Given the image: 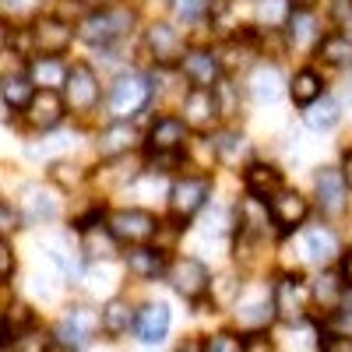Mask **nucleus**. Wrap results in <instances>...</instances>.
Here are the masks:
<instances>
[{
	"mask_svg": "<svg viewBox=\"0 0 352 352\" xmlns=\"http://www.w3.org/2000/svg\"><path fill=\"white\" fill-rule=\"evenodd\" d=\"M134 21H138L134 8H124V4L96 8L92 14L81 18L78 36H81L88 46H109V43H116V39H124L131 28H134Z\"/></svg>",
	"mask_w": 352,
	"mask_h": 352,
	"instance_id": "f257e3e1",
	"label": "nucleus"
},
{
	"mask_svg": "<svg viewBox=\"0 0 352 352\" xmlns=\"http://www.w3.org/2000/svg\"><path fill=\"white\" fill-rule=\"evenodd\" d=\"M152 92H155V85H148L144 74H134V71L120 74L109 88V116L113 120H131V116H138L148 106Z\"/></svg>",
	"mask_w": 352,
	"mask_h": 352,
	"instance_id": "f03ea898",
	"label": "nucleus"
},
{
	"mask_svg": "<svg viewBox=\"0 0 352 352\" xmlns=\"http://www.w3.org/2000/svg\"><path fill=\"white\" fill-rule=\"evenodd\" d=\"M212 194V180L208 176H184V180H176L169 187V212L173 219H190L194 212L204 208V201Z\"/></svg>",
	"mask_w": 352,
	"mask_h": 352,
	"instance_id": "7ed1b4c3",
	"label": "nucleus"
},
{
	"mask_svg": "<svg viewBox=\"0 0 352 352\" xmlns=\"http://www.w3.org/2000/svg\"><path fill=\"white\" fill-rule=\"evenodd\" d=\"M64 99L71 106V113L85 116L99 106V78L88 64H71V74H67V85H64Z\"/></svg>",
	"mask_w": 352,
	"mask_h": 352,
	"instance_id": "20e7f679",
	"label": "nucleus"
},
{
	"mask_svg": "<svg viewBox=\"0 0 352 352\" xmlns=\"http://www.w3.org/2000/svg\"><path fill=\"white\" fill-rule=\"evenodd\" d=\"M144 46H148L152 60H155L159 67L184 64V56H187V50H184V36L176 32L169 21H152V25H148V32H144Z\"/></svg>",
	"mask_w": 352,
	"mask_h": 352,
	"instance_id": "39448f33",
	"label": "nucleus"
},
{
	"mask_svg": "<svg viewBox=\"0 0 352 352\" xmlns=\"http://www.w3.org/2000/svg\"><path fill=\"white\" fill-rule=\"evenodd\" d=\"M106 222H109V229L116 232L120 243H148L159 232V219L152 212H141V208H120V212H113Z\"/></svg>",
	"mask_w": 352,
	"mask_h": 352,
	"instance_id": "423d86ee",
	"label": "nucleus"
},
{
	"mask_svg": "<svg viewBox=\"0 0 352 352\" xmlns=\"http://www.w3.org/2000/svg\"><path fill=\"white\" fill-rule=\"evenodd\" d=\"M169 285L180 292L184 300H201L212 289V275L197 257H180L169 264Z\"/></svg>",
	"mask_w": 352,
	"mask_h": 352,
	"instance_id": "0eeeda50",
	"label": "nucleus"
},
{
	"mask_svg": "<svg viewBox=\"0 0 352 352\" xmlns=\"http://www.w3.org/2000/svg\"><path fill=\"white\" fill-rule=\"evenodd\" d=\"M102 328V317L96 310H88V307H71L64 317H60V324H56V342L60 345H71V349H81L92 342V335Z\"/></svg>",
	"mask_w": 352,
	"mask_h": 352,
	"instance_id": "6e6552de",
	"label": "nucleus"
},
{
	"mask_svg": "<svg viewBox=\"0 0 352 352\" xmlns=\"http://www.w3.org/2000/svg\"><path fill=\"white\" fill-rule=\"evenodd\" d=\"M74 43V28L60 18H39L32 25V46L43 56H64Z\"/></svg>",
	"mask_w": 352,
	"mask_h": 352,
	"instance_id": "1a4fd4ad",
	"label": "nucleus"
},
{
	"mask_svg": "<svg viewBox=\"0 0 352 352\" xmlns=\"http://www.w3.org/2000/svg\"><path fill=\"white\" fill-rule=\"evenodd\" d=\"M187 120L180 116H159L148 131V155H180L187 144Z\"/></svg>",
	"mask_w": 352,
	"mask_h": 352,
	"instance_id": "9d476101",
	"label": "nucleus"
},
{
	"mask_svg": "<svg viewBox=\"0 0 352 352\" xmlns=\"http://www.w3.org/2000/svg\"><path fill=\"white\" fill-rule=\"evenodd\" d=\"M67 109L71 106L60 96V88H39V96L28 102V124H32L36 131H53L56 124L64 120Z\"/></svg>",
	"mask_w": 352,
	"mask_h": 352,
	"instance_id": "9b49d317",
	"label": "nucleus"
},
{
	"mask_svg": "<svg viewBox=\"0 0 352 352\" xmlns=\"http://www.w3.org/2000/svg\"><path fill=\"white\" fill-rule=\"evenodd\" d=\"M272 222H275V215H272V204L264 201V197L250 194V197H243V201H240V208H236V226H240V232H243L247 240H261V236H268Z\"/></svg>",
	"mask_w": 352,
	"mask_h": 352,
	"instance_id": "f8f14e48",
	"label": "nucleus"
},
{
	"mask_svg": "<svg viewBox=\"0 0 352 352\" xmlns=\"http://www.w3.org/2000/svg\"><path fill=\"white\" fill-rule=\"evenodd\" d=\"M272 296H275V307H278V317H282V320H300L303 310H307V300L314 296V292L303 285V278L282 275V278L275 282Z\"/></svg>",
	"mask_w": 352,
	"mask_h": 352,
	"instance_id": "ddd939ff",
	"label": "nucleus"
},
{
	"mask_svg": "<svg viewBox=\"0 0 352 352\" xmlns=\"http://www.w3.org/2000/svg\"><path fill=\"white\" fill-rule=\"evenodd\" d=\"M314 187H317V204H320V212H324V215H342L345 212V187H349L345 173L328 169V166L317 169Z\"/></svg>",
	"mask_w": 352,
	"mask_h": 352,
	"instance_id": "4468645a",
	"label": "nucleus"
},
{
	"mask_svg": "<svg viewBox=\"0 0 352 352\" xmlns=\"http://www.w3.org/2000/svg\"><path fill=\"white\" fill-rule=\"evenodd\" d=\"M268 204H272L275 226H278L282 232H289V229L303 226V219H307V212H310L307 197H303V194H296V190H285V187H282L275 197H268Z\"/></svg>",
	"mask_w": 352,
	"mask_h": 352,
	"instance_id": "2eb2a0df",
	"label": "nucleus"
},
{
	"mask_svg": "<svg viewBox=\"0 0 352 352\" xmlns=\"http://www.w3.org/2000/svg\"><path fill=\"white\" fill-rule=\"evenodd\" d=\"M180 71H184V78H187L190 85H197V88H215L222 67H219V56H215V53H208V50H187Z\"/></svg>",
	"mask_w": 352,
	"mask_h": 352,
	"instance_id": "dca6fc26",
	"label": "nucleus"
},
{
	"mask_svg": "<svg viewBox=\"0 0 352 352\" xmlns=\"http://www.w3.org/2000/svg\"><path fill=\"white\" fill-rule=\"evenodd\" d=\"M134 331L144 345H159L166 335H169V307L166 303H144L138 310V320H134Z\"/></svg>",
	"mask_w": 352,
	"mask_h": 352,
	"instance_id": "f3484780",
	"label": "nucleus"
},
{
	"mask_svg": "<svg viewBox=\"0 0 352 352\" xmlns=\"http://www.w3.org/2000/svg\"><path fill=\"white\" fill-rule=\"evenodd\" d=\"M215 116H222L219 113V99H215V88H197L194 85V92L184 99V120L190 127L204 131V127H212Z\"/></svg>",
	"mask_w": 352,
	"mask_h": 352,
	"instance_id": "a211bd4d",
	"label": "nucleus"
},
{
	"mask_svg": "<svg viewBox=\"0 0 352 352\" xmlns=\"http://www.w3.org/2000/svg\"><path fill=\"white\" fill-rule=\"evenodd\" d=\"M116 250H120V240H116V232L109 229V222L106 226H88V229H81V254L88 257V261H109Z\"/></svg>",
	"mask_w": 352,
	"mask_h": 352,
	"instance_id": "6ab92c4d",
	"label": "nucleus"
},
{
	"mask_svg": "<svg viewBox=\"0 0 352 352\" xmlns=\"http://www.w3.org/2000/svg\"><path fill=\"white\" fill-rule=\"evenodd\" d=\"M124 264H127V272L138 275V278H159V275L169 272V268H166V254L155 250V247H144V243L131 247V250L124 254Z\"/></svg>",
	"mask_w": 352,
	"mask_h": 352,
	"instance_id": "aec40b11",
	"label": "nucleus"
},
{
	"mask_svg": "<svg viewBox=\"0 0 352 352\" xmlns=\"http://www.w3.org/2000/svg\"><path fill=\"white\" fill-rule=\"evenodd\" d=\"M243 187L247 194H257V197H275L282 190V173L275 166H264V162H247L243 169Z\"/></svg>",
	"mask_w": 352,
	"mask_h": 352,
	"instance_id": "412c9836",
	"label": "nucleus"
},
{
	"mask_svg": "<svg viewBox=\"0 0 352 352\" xmlns=\"http://www.w3.org/2000/svg\"><path fill=\"white\" fill-rule=\"evenodd\" d=\"M67 74H71V67L64 60H56V56L36 53V60L28 64V78L36 81V88H64L67 85Z\"/></svg>",
	"mask_w": 352,
	"mask_h": 352,
	"instance_id": "4be33fe9",
	"label": "nucleus"
},
{
	"mask_svg": "<svg viewBox=\"0 0 352 352\" xmlns=\"http://www.w3.org/2000/svg\"><path fill=\"white\" fill-rule=\"evenodd\" d=\"M285 36H289V46L292 50H310L317 39V21L310 14V8H292L289 21H285Z\"/></svg>",
	"mask_w": 352,
	"mask_h": 352,
	"instance_id": "5701e85b",
	"label": "nucleus"
},
{
	"mask_svg": "<svg viewBox=\"0 0 352 352\" xmlns=\"http://www.w3.org/2000/svg\"><path fill=\"white\" fill-rule=\"evenodd\" d=\"M134 141H138V134H134L124 120H116L109 131L99 134V144H96V148H99L102 159H120V155H127V152L134 148Z\"/></svg>",
	"mask_w": 352,
	"mask_h": 352,
	"instance_id": "b1692460",
	"label": "nucleus"
},
{
	"mask_svg": "<svg viewBox=\"0 0 352 352\" xmlns=\"http://www.w3.org/2000/svg\"><path fill=\"white\" fill-rule=\"evenodd\" d=\"M250 96L257 102H275L282 96V71L275 64H257L250 74Z\"/></svg>",
	"mask_w": 352,
	"mask_h": 352,
	"instance_id": "393cba45",
	"label": "nucleus"
},
{
	"mask_svg": "<svg viewBox=\"0 0 352 352\" xmlns=\"http://www.w3.org/2000/svg\"><path fill=\"white\" fill-rule=\"evenodd\" d=\"M289 96H292V102H296V106L307 109L314 99L324 96V78H320L314 67H303V71L292 74V81H289Z\"/></svg>",
	"mask_w": 352,
	"mask_h": 352,
	"instance_id": "a878e982",
	"label": "nucleus"
},
{
	"mask_svg": "<svg viewBox=\"0 0 352 352\" xmlns=\"http://www.w3.org/2000/svg\"><path fill=\"white\" fill-rule=\"evenodd\" d=\"M212 141H215V159L226 162V166H240L250 155V141L236 131H219Z\"/></svg>",
	"mask_w": 352,
	"mask_h": 352,
	"instance_id": "bb28decb",
	"label": "nucleus"
},
{
	"mask_svg": "<svg viewBox=\"0 0 352 352\" xmlns=\"http://www.w3.org/2000/svg\"><path fill=\"white\" fill-rule=\"evenodd\" d=\"M303 243H307V257L317 261V264H328L338 250V240H335V232L331 229H320V226H310L303 229Z\"/></svg>",
	"mask_w": 352,
	"mask_h": 352,
	"instance_id": "cd10ccee",
	"label": "nucleus"
},
{
	"mask_svg": "<svg viewBox=\"0 0 352 352\" xmlns=\"http://www.w3.org/2000/svg\"><path fill=\"white\" fill-rule=\"evenodd\" d=\"M303 120H307L310 131H331V127L342 120V106H338L331 96H320V99H314V102L307 106Z\"/></svg>",
	"mask_w": 352,
	"mask_h": 352,
	"instance_id": "c85d7f7f",
	"label": "nucleus"
},
{
	"mask_svg": "<svg viewBox=\"0 0 352 352\" xmlns=\"http://www.w3.org/2000/svg\"><path fill=\"white\" fill-rule=\"evenodd\" d=\"M4 109L18 113V109H28V102L36 99V81L32 78H18V74H4Z\"/></svg>",
	"mask_w": 352,
	"mask_h": 352,
	"instance_id": "c756f323",
	"label": "nucleus"
},
{
	"mask_svg": "<svg viewBox=\"0 0 352 352\" xmlns=\"http://www.w3.org/2000/svg\"><path fill=\"white\" fill-rule=\"evenodd\" d=\"M21 204H25V215H28V222L32 226H39V222H53L56 219V201L50 197V194H43L39 187H25V197H21Z\"/></svg>",
	"mask_w": 352,
	"mask_h": 352,
	"instance_id": "7c9ffc66",
	"label": "nucleus"
},
{
	"mask_svg": "<svg viewBox=\"0 0 352 352\" xmlns=\"http://www.w3.org/2000/svg\"><path fill=\"white\" fill-rule=\"evenodd\" d=\"M317 56L331 67H345L352 64V36H342V32H331L317 43Z\"/></svg>",
	"mask_w": 352,
	"mask_h": 352,
	"instance_id": "2f4dec72",
	"label": "nucleus"
},
{
	"mask_svg": "<svg viewBox=\"0 0 352 352\" xmlns=\"http://www.w3.org/2000/svg\"><path fill=\"white\" fill-rule=\"evenodd\" d=\"M275 317H278L275 296H268V300H254V303H247L243 310H236V320H240L243 328H268Z\"/></svg>",
	"mask_w": 352,
	"mask_h": 352,
	"instance_id": "473e14b6",
	"label": "nucleus"
},
{
	"mask_svg": "<svg viewBox=\"0 0 352 352\" xmlns=\"http://www.w3.org/2000/svg\"><path fill=\"white\" fill-rule=\"evenodd\" d=\"M134 320H138V310H131L124 300H113L102 310V331L106 335H124L127 328H134Z\"/></svg>",
	"mask_w": 352,
	"mask_h": 352,
	"instance_id": "72a5a7b5",
	"label": "nucleus"
},
{
	"mask_svg": "<svg viewBox=\"0 0 352 352\" xmlns=\"http://www.w3.org/2000/svg\"><path fill=\"white\" fill-rule=\"evenodd\" d=\"M342 285H345V282H342ZM342 285L335 282L331 272H324V275H317V278H314L310 292H314V300L324 307V310H335V307L342 303Z\"/></svg>",
	"mask_w": 352,
	"mask_h": 352,
	"instance_id": "f704fd0d",
	"label": "nucleus"
},
{
	"mask_svg": "<svg viewBox=\"0 0 352 352\" xmlns=\"http://www.w3.org/2000/svg\"><path fill=\"white\" fill-rule=\"evenodd\" d=\"M212 289H215L212 307H219V310L232 307V303H236V296H240V282H236V278H229V275L215 278V282H212Z\"/></svg>",
	"mask_w": 352,
	"mask_h": 352,
	"instance_id": "c9c22d12",
	"label": "nucleus"
},
{
	"mask_svg": "<svg viewBox=\"0 0 352 352\" xmlns=\"http://www.w3.org/2000/svg\"><path fill=\"white\" fill-rule=\"evenodd\" d=\"M212 8V0H173V14L180 21H197Z\"/></svg>",
	"mask_w": 352,
	"mask_h": 352,
	"instance_id": "e433bc0d",
	"label": "nucleus"
},
{
	"mask_svg": "<svg viewBox=\"0 0 352 352\" xmlns=\"http://www.w3.org/2000/svg\"><path fill=\"white\" fill-rule=\"evenodd\" d=\"M261 21H268V25H278V21H289V11L282 8V0H261V8H257Z\"/></svg>",
	"mask_w": 352,
	"mask_h": 352,
	"instance_id": "4c0bfd02",
	"label": "nucleus"
},
{
	"mask_svg": "<svg viewBox=\"0 0 352 352\" xmlns=\"http://www.w3.org/2000/svg\"><path fill=\"white\" fill-rule=\"evenodd\" d=\"M215 99H219V113H222V116L236 113V96H232V85H229V81H219V85H215Z\"/></svg>",
	"mask_w": 352,
	"mask_h": 352,
	"instance_id": "58836bf2",
	"label": "nucleus"
},
{
	"mask_svg": "<svg viewBox=\"0 0 352 352\" xmlns=\"http://www.w3.org/2000/svg\"><path fill=\"white\" fill-rule=\"evenodd\" d=\"M208 349L212 352H240V349H247V342L232 338V335H215V338H208Z\"/></svg>",
	"mask_w": 352,
	"mask_h": 352,
	"instance_id": "ea45409f",
	"label": "nucleus"
},
{
	"mask_svg": "<svg viewBox=\"0 0 352 352\" xmlns=\"http://www.w3.org/2000/svg\"><path fill=\"white\" fill-rule=\"evenodd\" d=\"M43 4H46V0H4V11H8V14L14 11L18 18H25V14H36Z\"/></svg>",
	"mask_w": 352,
	"mask_h": 352,
	"instance_id": "a19ab883",
	"label": "nucleus"
},
{
	"mask_svg": "<svg viewBox=\"0 0 352 352\" xmlns=\"http://www.w3.org/2000/svg\"><path fill=\"white\" fill-rule=\"evenodd\" d=\"M338 275H342V282L352 289V247H345V250L338 254Z\"/></svg>",
	"mask_w": 352,
	"mask_h": 352,
	"instance_id": "79ce46f5",
	"label": "nucleus"
},
{
	"mask_svg": "<svg viewBox=\"0 0 352 352\" xmlns=\"http://www.w3.org/2000/svg\"><path fill=\"white\" fill-rule=\"evenodd\" d=\"M0 275H4V282H11V275H14V254H11V243L0 247Z\"/></svg>",
	"mask_w": 352,
	"mask_h": 352,
	"instance_id": "37998d69",
	"label": "nucleus"
},
{
	"mask_svg": "<svg viewBox=\"0 0 352 352\" xmlns=\"http://www.w3.org/2000/svg\"><path fill=\"white\" fill-rule=\"evenodd\" d=\"M331 18L335 21H349L352 18V0H331Z\"/></svg>",
	"mask_w": 352,
	"mask_h": 352,
	"instance_id": "c03bdc74",
	"label": "nucleus"
},
{
	"mask_svg": "<svg viewBox=\"0 0 352 352\" xmlns=\"http://www.w3.org/2000/svg\"><path fill=\"white\" fill-rule=\"evenodd\" d=\"M342 169H345V180H349V187H352V148L345 152V166H342Z\"/></svg>",
	"mask_w": 352,
	"mask_h": 352,
	"instance_id": "a18cd8bd",
	"label": "nucleus"
},
{
	"mask_svg": "<svg viewBox=\"0 0 352 352\" xmlns=\"http://www.w3.org/2000/svg\"><path fill=\"white\" fill-rule=\"evenodd\" d=\"M14 226H11V204H4V232H11Z\"/></svg>",
	"mask_w": 352,
	"mask_h": 352,
	"instance_id": "49530a36",
	"label": "nucleus"
},
{
	"mask_svg": "<svg viewBox=\"0 0 352 352\" xmlns=\"http://www.w3.org/2000/svg\"><path fill=\"white\" fill-rule=\"evenodd\" d=\"M85 4H92V8H109V4H116V0H85Z\"/></svg>",
	"mask_w": 352,
	"mask_h": 352,
	"instance_id": "de8ad7c7",
	"label": "nucleus"
},
{
	"mask_svg": "<svg viewBox=\"0 0 352 352\" xmlns=\"http://www.w3.org/2000/svg\"><path fill=\"white\" fill-rule=\"evenodd\" d=\"M317 0H292V8H314Z\"/></svg>",
	"mask_w": 352,
	"mask_h": 352,
	"instance_id": "09e8293b",
	"label": "nucleus"
},
{
	"mask_svg": "<svg viewBox=\"0 0 352 352\" xmlns=\"http://www.w3.org/2000/svg\"><path fill=\"white\" fill-rule=\"evenodd\" d=\"M345 25H349V36H352V18H349V21H345Z\"/></svg>",
	"mask_w": 352,
	"mask_h": 352,
	"instance_id": "8fccbe9b",
	"label": "nucleus"
}]
</instances>
